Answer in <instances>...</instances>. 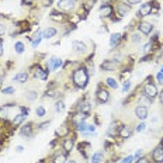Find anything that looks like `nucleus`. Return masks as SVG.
Returning a JSON list of instances; mask_svg holds the SVG:
<instances>
[{"instance_id":"nucleus-41","label":"nucleus","mask_w":163,"mask_h":163,"mask_svg":"<svg viewBox=\"0 0 163 163\" xmlns=\"http://www.w3.org/2000/svg\"><path fill=\"white\" fill-rule=\"evenodd\" d=\"M61 66H62V59H61V58H56V59H55V65H53V69L52 70H58Z\"/></svg>"},{"instance_id":"nucleus-6","label":"nucleus","mask_w":163,"mask_h":163,"mask_svg":"<svg viewBox=\"0 0 163 163\" xmlns=\"http://www.w3.org/2000/svg\"><path fill=\"white\" fill-rule=\"evenodd\" d=\"M134 134V129H132V126L129 125H121L120 126V131H118V136L121 139H128L132 136Z\"/></svg>"},{"instance_id":"nucleus-10","label":"nucleus","mask_w":163,"mask_h":163,"mask_svg":"<svg viewBox=\"0 0 163 163\" xmlns=\"http://www.w3.org/2000/svg\"><path fill=\"white\" fill-rule=\"evenodd\" d=\"M149 14H152V3H143V4H141V7H139V10H138V16L142 18V17H146V16H149Z\"/></svg>"},{"instance_id":"nucleus-1","label":"nucleus","mask_w":163,"mask_h":163,"mask_svg":"<svg viewBox=\"0 0 163 163\" xmlns=\"http://www.w3.org/2000/svg\"><path fill=\"white\" fill-rule=\"evenodd\" d=\"M89 78H90V75L87 72L86 66H79L72 73V82L76 86V89H85L86 86H87V83H89Z\"/></svg>"},{"instance_id":"nucleus-14","label":"nucleus","mask_w":163,"mask_h":163,"mask_svg":"<svg viewBox=\"0 0 163 163\" xmlns=\"http://www.w3.org/2000/svg\"><path fill=\"white\" fill-rule=\"evenodd\" d=\"M113 14H114V7L111 4H101V7H100V16L111 17Z\"/></svg>"},{"instance_id":"nucleus-43","label":"nucleus","mask_w":163,"mask_h":163,"mask_svg":"<svg viewBox=\"0 0 163 163\" xmlns=\"http://www.w3.org/2000/svg\"><path fill=\"white\" fill-rule=\"evenodd\" d=\"M135 163H151V160L146 156H141V158H138V160H135Z\"/></svg>"},{"instance_id":"nucleus-13","label":"nucleus","mask_w":163,"mask_h":163,"mask_svg":"<svg viewBox=\"0 0 163 163\" xmlns=\"http://www.w3.org/2000/svg\"><path fill=\"white\" fill-rule=\"evenodd\" d=\"M34 69H35V78H38L40 80H42V82H45L46 79H48V70L46 69H42L40 65H35L34 66Z\"/></svg>"},{"instance_id":"nucleus-35","label":"nucleus","mask_w":163,"mask_h":163,"mask_svg":"<svg viewBox=\"0 0 163 163\" xmlns=\"http://www.w3.org/2000/svg\"><path fill=\"white\" fill-rule=\"evenodd\" d=\"M87 125H89V124H86L85 121H80L76 124V129L80 131V132H86V131H87Z\"/></svg>"},{"instance_id":"nucleus-16","label":"nucleus","mask_w":163,"mask_h":163,"mask_svg":"<svg viewBox=\"0 0 163 163\" xmlns=\"http://www.w3.org/2000/svg\"><path fill=\"white\" fill-rule=\"evenodd\" d=\"M72 49L78 53H86L87 46H86V44L82 42V41H73V42H72Z\"/></svg>"},{"instance_id":"nucleus-27","label":"nucleus","mask_w":163,"mask_h":163,"mask_svg":"<svg viewBox=\"0 0 163 163\" xmlns=\"http://www.w3.org/2000/svg\"><path fill=\"white\" fill-rule=\"evenodd\" d=\"M103 160H104V153H103L101 151L96 152V153H93V156H91V163H101Z\"/></svg>"},{"instance_id":"nucleus-45","label":"nucleus","mask_w":163,"mask_h":163,"mask_svg":"<svg viewBox=\"0 0 163 163\" xmlns=\"http://www.w3.org/2000/svg\"><path fill=\"white\" fill-rule=\"evenodd\" d=\"M125 3H128L129 6H134V4L141 3V0H125Z\"/></svg>"},{"instance_id":"nucleus-42","label":"nucleus","mask_w":163,"mask_h":163,"mask_svg":"<svg viewBox=\"0 0 163 163\" xmlns=\"http://www.w3.org/2000/svg\"><path fill=\"white\" fill-rule=\"evenodd\" d=\"M145 128H146V124H145V122H141L139 125H136L135 131H136V132H142V131H145Z\"/></svg>"},{"instance_id":"nucleus-29","label":"nucleus","mask_w":163,"mask_h":163,"mask_svg":"<svg viewBox=\"0 0 163 163\" xmlns=\"http://www.w3.org/2000/svg\"><path fill=\"white\" fill-rule=\"evenodd\" d=\"M37 97H38V91H37V90H28V91L25 93V98L30 100V101L37 100Z\"/></svg>"},{"instance_id":"nucleus-12","label":"nucleus","mask_w":163,"mask_h":163,"mask_svg":"<svg viewBox=\"0 0 163 163\" xmlns=\"http://www.w3.org/2000/svg\"><path fill=\"white\" fill-rule=\"evenodd\" d=\"M129 10H131V6L128 3H124V2H121V3H118L117 4V13L120 14V17H125L128 13H129Z\"/></svg>"},{"instance_id":"nucleus-58","label":"nucleus","mask_w":163,"mask_h":163,"mask_svg":"<svg viewBox=\"0 0 163 163\" xmlns=\"http://www.w3.org/2000/svg\"><path fill=\"white\" fill-rule=\"evenodd\" d=\"M159 72H162V73H163V65H162V68H160V70H159Z\"/></svg>"},{"instance_id":"nucleus-8","label":"nucleus","mask_w":163,"mask_h":163,"mask_svg":"<svg viewBox=\"0 0 163 163\" xmlns=\"http://www.w3.org/2000/svg\"><path fill=\"white\" fill-rule=\"evenodd\" d=\"M135 115H136V118L139 120H146L148 115H149V111H148V107H143V106H136L134 110Z\"/></svg>"},{"instance_id":"nucleus-49","label":"nucleus","mask_w":163,"mask_h":163,"mask_svg":"<svg viewBox=\"0 0 163 163\" xmlns=\"http://www.w3.org/2000/svg\"><path fill=\"white\" fill-rule=\"evenodd\" d=\"M33 3H34V0H23V2H21L23 6H25V4H27V6H31Z\"/></svg>"},{"instance_id":"nucleus-22","label":"nucleus","mask_w":163,"mask_h":163,"mask_svg":"<svg viewBox=\"0 0 163 163\" xmlns=\"http://www.w3.org/2000/svg\"><path fill=\"white\" fill-rule=\"evenodd\" d=\"M121 40H122V35L121 34H113L110 37V46L111 48H115V46H118L120 45V42H121Z\"/></svg>"},{"instance_id":"nucleus-21","label":"nucleus","mask_w":163,"mask_h":163,"mask_svg":"<svg viewBox=\"0 0 163 163\" xmlns=\"http://www.w3.org/2000/svg\"><path fill=\"white\" fill-rule=\"evenodd\" d=\"M68 160V155L65 153H62V152H56L55 155H53V159H52V163H65Z\"/></svg>"},{"instance_id":"nucleus-37","label":"nucleus","mask_w":163,"mask_h":163,"mask_svg":"<svg viewBox=\"0 0 163 163\" xmlns=\"http://www.w3.org/2000/svg\"><path fill=\"white\" fill-rule=\"evenodd\" d=\"M55 110H56V113H62V111L65 110V103L62 101V100L56 101L55 103Z\"/></svg>"},{"instance_id":"nucleus-39","label":"nucleus","mask_w":163,"mask_h":163,"mask_svg":"<svg viewBox=\"0 0 163 163\" xmlns=\"http://www.w3.org/2000/svg\"><path fill=\"white\" fill-rule=\"evenodd\" d=\"M134 159H135L134 155H128L126 158H124V159H122L120 163H132V162H134Z\"/></svg>"},{"instance_id":"nucleus-23","label":"nucleus","mask_w":163,"mask_h":163,"mask_svg":"<svg viewBox=\"0 0 163 163\" xmlns=\"http://www.w3.org/2000/svg\"><path fill=\"white\" fill-rule=\"evenodd\" d=\"M25 118H27V115H25V114H23V113H18V114H17V115H14V118H13V121H11L13 126L16 128L17 125H20V124H23Z\"/></svg>"},{"instance_id":"nucleus-47","label":"nucleus","mask_w":163,"mask_h":163,"mask_svg":"<svg viewBox=\"0 0 163 163\" xmlns=\"http://www.w3.org/2000/svg\"><path fill=\"white\" fill-rule=\"evenodd\" d=\"M48 125H49V121H45V122H42V124H40V125H38V128H40V129H45V128H46Z\"/></svg>"},{"instance_id":"nucleus-32","label":"nucleus","mask_w":163,"mask_h":163,"mask_svg":"<svg viewBox=\"0 0 163 163\" xmlns=\"http://www.w3.org/2000/svg\"><path fill=\"white\" fill-rule=\"evenodd\" d=\"M35 114H37V117H40V118L45 117V115H46V110H45V107L44 106H38L37 108H35Z\"/></svg>"},{"instance_id":"nucleus-11","label":"nucleus","mask_w":163,"mask_h":163,"mask_svg":"<svg viewBox=\"0 0 163 163\" xmlns=\"http://www.w3.org/2000/svg\"><path fill=\"white\" fill-rule=\"evenodd\" d=\"M33 131H34V124L33 122H28V124H24L20 129V135L21 136H25V138H30L33 136Z\"/></svg>"},{"instance_id":"nucleus-4","label":"nucleus","mask_w":163,"mask_h":163,"mask_svg":"<svg viewBox=\"0 0 163 163\" xmlns=\"http://www.w3.org/2000/svg\"><path fill=\"white\" fill-rule=\"evenodd\" d=\"M152 160H153V163H163V141L153 149Z\"/></svg>"},{"instance_id":"nucleus-18","label":"nucleus","mask_w":163,"mask_h":163,"mask_svg":"<svg viewBox=\"0 0 163 163\" xmlns=\"http://www.w3.org/2000/svg\"><path fill=\"white\" fill-rule=\"evenodd\" d=\"M120 122L115 121V122H111L110 128H108V131H107V135L110 136V138H114L115 135H118V131H120Z\"/></svg>"},{"instance_id":"nucleus-52","label":"nucleus","mask_w":163,"mask_h":163,"mask_svg":"<svg viewBox=\"0 0 163 163\" xmlns=\"http://www.w3.org/2000/svg\"><path fill=\"white\" fill-rule=\"evenodd\" d=\"M23 151H24V148L21 146V145H18V146L16 148V152H17V153H21V152H23Z\"/></svg>"},{"instance_id":"nucleus-19","label":"nucleus","mask_w":163,"mask_h":163,"mask_svg":"<svg viewBox=\"0 0 163 163\" xmlns=\"http://www.w3.org/2000/svg\"><path fill=\"white\" fill-rule=\"evenodd\" d=\"M56 34H58L56 28H53V27H48V28H45L44 31H42V38H45V40H51V38H53Z\"/></svg>"},{"instance_id":"nucleus-48","label":"nucleus","mask_w":163,"mask_h":163,"mask_svg":"<svg viewBox=\"0 0 163 163\" xmlns=\"http://www.w3.org/2000/svg\"><path fill=\"white\" fill-rule=\"evenodd\" d=\"M4 33H6V25H4L3 23H0V37H2Z\"/></svg>"},{"instance_id":"nucleus-59","label":"nucleus","mask_w":163,"mask_h":163,"mask_svg":"<svg viewBox=\"0 0 163 163\" xmlns=\"http://www.w3.org/2000/svg\"><path fill=\"white\" fill-rule=\"evenodd\" d=\"M72 2H75V3H76V2H78V0H72Z\"/></svg>"},{"instance_id":"nucleus-51","label":"nucleus","mask_w":163,"mask_h":163,"mask_svg":"<svg viewBox=\"0 0 163 163\" xmlns=\"http://www.w3.org/2000/svg\"><path fill=\"white\" fill-rule=\"evenodd\" d=\"M135 159H138V158H141V156H142V151H141V149H139V151H136V153H135Z\"/></svg>"},{"instance_id":"nucleus-7","label":"nucleus","mask_w":163,"mask_h":163,"mask_svg":"<svg viewBox=\"0 0 163 163\" xmlns=\"http://www.w3.org/2000/svg\"><path fill=\"white\" fill-rule=\"evenodd\" d=\"M58 10H63V11H70L75 8V2L72 0H59L56 3Z\"/></svg>"},{"instance_id":"nucleus-53","label":"nucleus","mask_w":163,"mask_h":163,"mask_svg":"<svg viewBox=\"0 0 163 163\" xmlns=\"http://www.w3.org/2000/svg\"><path fill=\"white\" fill-rule=\"evenodd\" d=\"M53 3V0H44V6H51Z\"/></svg>"},{"instance_id":"nucleus-24","label":"nucleus","mask_w":163,"mask_h":163,"mask_svg":"<svg viewBox=\"0 0 163 163\" xmlns=\"http://www.w3.org/2000/svg\"><path fill=\"white\" fill-rule=\"evenodd\" d=\"M49 18L53 21H58V23H63L65 21V14H62L61 11H52L49 14Z\"/></svg>"},{"instance_id":"nucleus-9","label":"nucleus","mask_w":163,"mask_h":163,"mask_svg":"<svg viewBox=\"0 0 163 163\" xmlns=\"http://www.w3.org/2000/svg\"><path fill=\"white\" fill-rule=\"evenodd\" d=\"M138 28H139V33L143 34V35H149V34L153 31V24L151 23H146V21H141L138 24Z\"/></svg>"},{"instance_id":"nucleus-36","label":"nucleus","mask_w":163,"mask_h":163,"mask_svg":"<svg viewBox=\"0 0 163 163\" xmlns=\"http://www.w3.org/2000/svg\"><path fill=\"white\" fill-rule=\"evenodd\" d=\"M152 51H153V42H151V41H149V42H146V44L143 45V53H151Z\"/></svg>"},{"instance_id":"nucleus-46","label":"nucleus","mask_w":163,"mask_h":163,"mask_svg":"<svg viewBox=\"0 0 163 163\" xmlns=\"http://www.w3.org/2000/svg\"><path fill=\"white\" fill-rule=\"evenodd\" d=\"M156 80L160 82V83L163 82V73L162 72H158V73H156Z\"/></svg>"},{"instance_id":"nucleus-55","label":"nucleus","mask_w":163,"mask_h":163,"mask_svg":"<svg viewBox=\"0 0 163 163\" xmlns=\"http://www.w3.org/2000/svg\"><path fill=\"white\" fill-rule=\"evenodd\" d=\"M159 100H160V103L163 104V90L160 91V96H159Z\"/></svg>"},{"instance_id":"nucleus-17","label":"nucleus","mask_w":163,"mask_h":163,"mask_svg":"<svg viewBox=\"0 0 163 163\" xmlns=\"http://www.w3.org/2000/svg\"><path fill=\"white\" fill-rule=\"evenodd\" d=\"M90 148H91V145H90L89 142H82L78 145V151L85 159H87V158H89V156H87V151H89Z\"/></svg>"},{"instance_id":"nucleus-20","label":"nucleus","mask_w":163,"mask_h":163,"mask_svg":"<svg viewBox=\"0 0 163 163\" xmlns=\"http://www.w3.org/2000/svg\"><path fill=\"white\" fill-rule=\"evenodd\" d=\"M63 149H65L66 153H69V152H72V149L75 148V138H66L65 141H63Z\"/></svg>"},{"instance_id":"nucleus-33","label":"nucleus","mask_w":163,"mask_h":163,"mask_svg":"<svg viewBox=\"0 0 163 163\" xmlns=\"http://www.w3.org/2000/svg\"><path fill=\"white\" fill-rule=\"evenodd\" d=\"M24 49H25V46H24V44H23L21 41H18V42L14 44V51H16L17 53H23L24 52Z\"/></svg>"},{"instance_id":"nucleus-56","label":"nucleus","mask_w":163,"mask_h":163,"mask_svg":"<svg viewBox=\"0 0 163 163\" xmlns=\"http://www.w3.org/2000/svg\"><path fill=\"white\" fill-rule=\"evenodd\" d=\"M68 163H78V162H76V160H69Z\"/></svg>"},{"instance_id":"nucleus-31","label":"nucleus","mask_w":163,"mask_h":163,"mask_svg":"<svg viewBox=\"0 0 163 163\" xmlns=\"http://www.w3.org/2000/svg\"><path fill=\"white\" fill-rule=\"evenodd\" d=\"M58 96H59V91L58 90H52V89L46 90V93L44 94V97H48V98H55Z\"/></svg>"},{"instance_id":"nucleus-57","label":"nucleus","mask_w":163,"mask_h":163,"mask_svg":"<svg viewBox=\"0 0 163 163\" xmlns=\"http://www.w3.org/2000/svg\"><path fill=\"white\" fill-rule=\"evenodd\" d=\"M2 82H3V76H0V85H2Z\"/></svg>"},{"instance_id":"nucleus-25","label":"nucleus","mask_w":163,"mask_h":163,"mask_svg":"<svg viewBox=\"0 0 163 163\" xmlns=\"http://www.w3.org/2000/svg\"><path fill=\"white\" fill-rule=\"evenodd\" d=\"M138 104H142L143 107H148V106H151L152 104V98H149L148 96H145V94H141L138 97Z\"/></svg>"},{"instance_id":"nucleus-38","label":"nucleus","mask_w":163,"mask_h":163,"mask_svg":"<svg viewBox=\"0 0 163 163\" xmlns=\"http://www.w3.org/2000/svg\"><path fill=\"white\" fill-rule=\"evenodd\" d=\"M2 93L3 94H13V93H16V89L11 87V86H8V87H4V89L2 90Z\"/></svg>"},{"instance_id":"nucleus-44","label":"nucleus","mask_w":163,"mask_h":163,"mask_svg":"<svg viewBox=\"0 0 163 163\" xmlns=\"http://www.w3.org/2000/svg\"><path fill=\"white\" fill-rule=\"evenodd\" d=\"M94 131H96V125H94V124H89V125H87V131H86V132H94Z\"/></svg>"},{"instance_id":"nucleus-26","label":"nucleus","mask_w":163,"mask_h":163,"mask_svg":"<svg viewBox=\"0 0 163 163\" xmlns=\"http://www.w3.org/2000/svg\"><path fill=\"white\" fill-rule=\"evenodd\" d=\"M14 80L18 82V83H25V82L28 80V73L27 72H18L14 76Z\"/></svg>"},{"instance_id":"nucleus-54","label":"nucleus","mask_w":163,"mask_h":163,"mask_svg":"<svg viewBox=\"0 0 163 163\" xmlns=\"http://www.w3.org/2000/svg\"><path fill=\"white\" fill-rule=\"evenodd\" d=\"M55 145H56V139H53L52 142L49 143V146H51V148H53V146H55Z\"/></svg>"},{"instance_id":"nucleus-50","label":"nucleus","mask_w":163,"mask_h":163,"mask_svg":"<svg viewBox=\"0 0 163 163\" xmlns=\"http://www.w3.org/2000/svg\"><path fill=\"white\" fill-rule=\"evenodd\" d=\"M3 52H4V49H3V40L0 38V56L3 55Z\"/></svg>"},{"instance_id":"nucleus-30","label":"nucleus","mask_w":163,"mask_h":163,"mask_svg":"<svg viewBox=\"0 0 163 163\" xmlns=\"http://www.w3.org/2000/svg\"><path fill=\"white\" fill-rule=\"evenodd\" d=\"M106 85L111 89H118V82L115 80L114 78H107L106 79Z\"/></svg>"},{"instance_id":"nucleus-3","label":"nucleus","mask_w":163,"mask_h":163,"mask_svg":"<svg viewBox=\"0 0 163 163\" xmlns=\"http://www.w3.org/2000/svg\"><path fill=\"white\" fill-rule=\"evenodd\" d=\"M96 98H97V101L100 104H106V103L110 101V93H108V90L107 89H103L101 85L98 86L97 89V93H96Z\"/></svg>"},{"instance_id":"nucleus-40","label":"nucleus","mask_w":163,"mask_h":163,"mask_svg":"<svg viewBox=\"0 0 163 163\" xmlns=\"http://www.w3.org/2000/svg\"><path fill=\"white\" fill-rule=\"evenodd\" d=\"M131 87V82L129 80H125L124 82V85H122V93H126Z\"/></svg>"},{"instance_id":"nucleus-34","label":"nucleus","mask_w":163,"mask_h":163,"mask_svg":"<svg viewBox=\"0 0 163 163\" xmlns=\"http://www.w3.org/2000/svg\"><path fill=\"white\" fill-rule=\"evenodd\" d=\"M141 41H142L141 33H134L132 35H131V42H132V44H138V42H141Z\"/></svg>"},{"instance_id":"nucleus-15","label":"nucleus","mask_w":163,"mask_h":163,"mask_svg":"<svg viewBox=\"0 0 163 163\" xmlns=\"http://www.w3.org/2000/svg\"><path fill=\"white\" fill-rule=\"evenodd\" d=\"M11 107H16V106H14V103L4 104V106L0 107V118L6 121V120L8 118V115H10V108H11Z\"/></svg>"},{"instance_id":"nucleus-28","label":"nucleus","mask_w":163,"mask_h":163,"mask_svg":"<svg viewBox=\"0 0 163 163\" xmlns=\"http://www.w3.org/2000/svg\"><path fill=\"white\" fill-rule=\"evenodd\" d=\"M41 40H42V33H41V31H38V33L34 35V40L31 41V46H33V48H37L38 45H40Z\"/></svg>"},{"instance_id":"nucleus-2","label":"nucleus","mask_w":163,"mask_h":163,"mask_svg":"<svg viewBox=\"0 0 163 163\" xmlns=\"http://www.w3.org/2000/svg\"><path fill=\"white\" fill-rule=\"evenodd\" d=\"M142 93L145 94V96H148L149 98L153 100V98L158 96L159 91H158V87H156L155 83H152V82H146V83L143 85V91H142Z\"/></svg>"},{"instance_id":"nucleus-5","label":"nucleus","mask_w":163,"mask_h":163,"mask_svg":"<svg viewBox=\"0 0 163 163\" xmlns=\"http://www.w3.org/2000/svg\"><path fill=\"white\" fill-rule=\"evenodd\" d=\"M100 68H101V70H104V72H115V70L118 69V63H115V62L111 61V59H106L104 62H101Z\"/></svg>"}]
</instances>
